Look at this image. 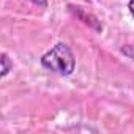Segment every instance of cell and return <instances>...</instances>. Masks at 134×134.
<instances>
[{
    "mask_svg": "<svg viewBox=\"0 0 134 134\" xmlns=\"http://www.w3.org/2000/svg\"><path fill=\"white\" fill-rule=\"evenodd\" d=\"M33 3H36V5H40V7H46L47 5V0H32Z\"/></svg>",
    "mask_w": 134,
    "mask_h": 134,
    "instance_id": "3",
    "label": "cell"
},
{
    "mask_svg": "<svg viewBox=\"0 0 134 134\" xmlns=\"http://www.w3.org/2000/svg\"><path fill=\"white\" fill-rule=\"evenodd\" d=\"M11 68H13V63L10 62L8 55L7 54H2V77H5L11 71Z\"/></svg>",
    "mask_w": 134,
    "mask_h": 134,
    "instance_id": "2",
    "label": "cell"
},
{
    "mask_svg": "<svg viewBox=\"0 0 134 134\" xmlns=\"http://www.w3.org/2000/svg\"><path fill=\"white\" fill-rule=\"evenodd\" d=\"M128 8H129V13H131V14H132V18H134V0H129Z\"/></svg>",
    "mask_w": 134,
    "mask_h": 134,
    "instance_id": "4",
    "label": "cell"
},
{
    "mask_svg": "<svg viewBox=\"0 0 134 134\" xmlns=\"http://www.w3.org/2000/svg\"><path fill=\"white\" fill-rule=\"evenodd\" d=\"M41 65L60 76H70L76 68V58L73 51L65 43H57L41 57Z\"/></svg>",
    "mask_w": 134,
    "mask_h": 134,
    "instance_id": "1",
    "label": "cell"
}]
</instances>
